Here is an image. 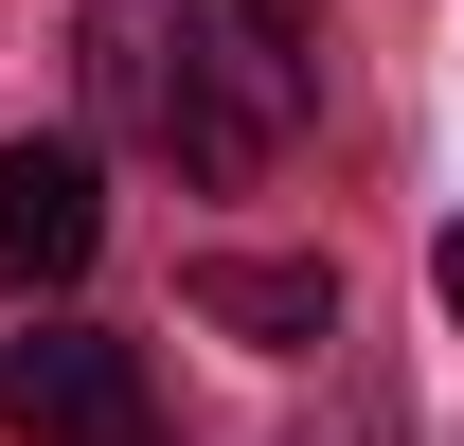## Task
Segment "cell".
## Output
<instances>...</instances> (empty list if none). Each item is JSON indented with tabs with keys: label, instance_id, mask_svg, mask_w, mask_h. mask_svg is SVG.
I'll use <instances>...</instances> for the list:
<instances>
[{
	"label": "cell",
	"instance_id": "6da1fadb",
	"mask_svg": "<svg viewBox=\"0 0 464 446\" xmlns=\"http://www.w3.org/2000/svg\"><path fill=\"white\" fill-rule=\"evenodd\" d=\"M72 72H90V125L125 161H161L179 197H232L268 179L322 108V54H286L250 0H90L72 18Z\"/></svg>",
	"mask_w": 464,
	"mask_h": 446
},
{
	"label": "cell",
	"instance_id": "7a4b0ae2",
	"mask_svg": "<svg viewBox=\"0 0 464 446\" xmlns=\"http://www.w3.org/2000/svg\"><path fill=\"white\" fill-rule=\"evenodd\" d=\"M0 411H18V446H161V375L108 322H36L0 357Z\"/></svg>",
	"mask_w": 464,
	"mask_h": 446
},
{
	"label": "cell",
	"instance_id": "3957f363",
	"mask_svg": "<svg viewBox=\"0 0 464 446\" xmlns=\"http://www.w3.org/2000/svg\"><path fill=\"white\" fill-rule=\"evenodd\" d=\"M108 250V161L90 143H0V286H72Z\"/></svg>",
	"mask_w": 464,
	"mask_h": 446
},
{
	"label": "cell",
	"instance_id": "277c9868",
	"mask_svg": "<svg viewBox=\"0 0 464 446\" xmlns=\"http://www.w3.org/2000/svg\"><path fill=\"white\" fill-rule=\"evenodd\" d=\"M179 304L215 339H250V357H322V339H340V268H322V250H197Z\"/></svg>",
	"mask_w": 464,
	"mask_h": 446
},
{
	"label": "cell",
	"instance_id": "5b68a950",
	"mask_svg": "<svg viewBox=\"0 0 464 446\" xmlns=\"http://www.w3.org/2000/svg\"><path fill=\"white\" fill-rule=\"evenodd\" d=\"M429 304H447V322H464V232H447V250H429Z\"/></svg>",
	"mask_w": 464,
	"mask_h": 446
}]
</instances>
